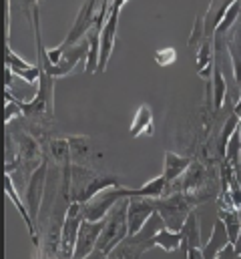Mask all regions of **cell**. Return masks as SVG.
<instances>
[{"label": "cell", "instance_id": "1", "mask_svg": "<svg viewBox=\"0 0 241 259\" xmlns=\"http://www.w3.org/2000/svg\"><path fill=\"white\" fill-rule=\"evenodd\" d=\"M217 193L215 187H201L197 191H185V193H169L165 197L153 199L157 213L163 217L165 225L173 231H181L185 219L195 211V207L203 201H209L213 195Z\"/></svg>", "mask_w": 241, "mask_h": 259}, {"label": "cell", "instance_id": "2", "mask_svg": "<svg viewBox=\"0 0 241 259\" xmlns=\"http://www.w3.org/2000/svg\"><path fill=\"white\" fill-rule=\"evenodd\" d=\"M111 187H120L119 179L115 175H101L93 171L91 167L85 165H70V191H68V201L76 203H87L93 197L111 189Z\"/></svg>", "mask_w": 241, "mask_h": 259}, {"label": "cell", "instance_id": "3", "mask_svg": "<svg viewBox=\"0 0 241 259\" xmlns=\"http://www.w3.org/2000/svg\"><path fill=\"white\" fill-rule=\"evenodd\" d=\"M129 199H120L119 203L109 211L105 217V227L101 233V239L97 243V251L101 255H109L120 241L129 237Z\"/></svg>", "mask_w": 241, "mask_h": 259}, {"label": "cell", "instance_id": "4", "mask_svg": "<svg viewBox=\"0 0 241 259\" xmlns=\"http://www.w3.org/2000/svg\"><path fill=\"white\" fill-rule=\"evenodd\" d=\"M95 6H97V0H87V2L81 6V10H78V14H76V18H74V24L70 26V30H68V34L64 36V40L60 42L59 47H55V49H47L51 66L59 63L60 57L64 55V51H68V49H72L74 45H78L81 40H85L83 36H87V34L91 32V28H93L95 22H97ZM51 66H49V68H51Z\"/></svg>", "mask_w": 241, "mask_h": 259}, {"label": "cell", "instance_id": "5", "mask_svg": "<svg viewBox=\"0 0 241 259\" xmlns=\"http://www.w3.org/2000/svg\"><path fill=\"white\" fill-rule=\"evenodd\" d=\"M18 103L26 117H49L51 119L55 113V76H51L47 70L41 68L36 97L30 103H22V101Z\"/></svg>", "mask_w": 241, "mask_h": 259}, {"label": "cell", "instance_id": "6", "mask_svg": "<svg viewBox=\"0 0 241 259\" xmlns=\"http://www.w3.org/2000/svg\"><path fill=\"white\" fill-rule=\"evenodd\" d=\"M83 223V203L70 201L66 211H64V219L60 225V251L64 259L74 257V249H76V237H78V229Z\"/></svg>", "mask_w": 241, "mask_h": 259}, {"label": "cell", "instance_id": "7", "mask_svg": "<svg viewBox=\"0 0 241 259\" xmlns=\"http://www.w3.org/2000/svg\"><path fill=\"white\" fill-rule=\"evenodd\" d=\"M120 199H127V187H111V189L101 191L91 201L83 203V219H87V221L105 219Z\"/></svg>", "mask_w": 241, "mask_h": 259}, {"label": "cell", "instance_id": "8", "mask_svg": "<svg viewBox=\"0 0 241 259\" xmlns=\"http://www.w3.org/2000/svg\"><path fill=\"white\" fill-rule=\"evenodd\" d=\"M47 175H49V161L45 159L32 173L26 185V193H24V201L28 205L30 217L38 227V215H41V203L45 197V185H47Z\"/></svg>", "mask_w": 241, "mask_h": 259}, {"label": "cell", "instance_id": "9", "mask_svg": "<svg viewBox=\"0 0 241 259\" xmlns=\"http://www.w3.org/2000/svg\"><path fill=\"white\" fill-rule=\"evenodd\" d=\"M103 227H105V219H101V221H87V219H83L81 229H78V237H76L74 257L72 259H87L97 249V243L101 239Z\"/></svg>", "mask_w": 241, "mask_h": 259}, {"label": "cell", "instance_id": "10", "mask_svg": "<svg viewBox=\"0 0 241 259\" xmlns=\"http://www.w3.org/2000/svg\"><path fill=\"white\" fill-rule=\"evenodd\" d=\"M155 201L149 197H131L129 199V235H137L145 223L153 217L155 213Z\"/></svg>", "mask_w": 241, "mask_h": 259}, {"label": "cell", "instance_id": "11", "mask_svg": "<svg viewBox=\"0 0 241 259\" xmlns=\"http://www.w3.org/2000/svg\"><path fill=\"white\" fill-rule=\"evenodd\" d=\"M87 57H89V40L85 38V40H81L78 45H74L72 49L64 51V55L60 57L59 63L53 65L51 68H47V72H49L51 76H55V78L66 76V74L72 72V68L78 65V63L87 61Z\"/></svg>", "mask_w": 241, "mask_h": 259}, {"label": "cell", "instance_id": "12", "mask_svg": "<svg viewBox=\"0 0 241 259\" xmlns=\"http://www.w3.org/2000/svg\"><path fill=\"white\" fill-rule=\"evenodd\" d=\"M119 8H111L103 30H101V59H99V72H103L107 68V63L113 55L115 49V40H117V24H119Z\"/></svg>", "mask_w": 241, "mask_h": 259}, {"label": "cell", "instance_id": "13", "mask_svg": "<svg viewBox=\"0 0 241 259\" xmlns=\"http://www.w3.org/2000/svg\"><path fill=\"white\" fill-rule=\"evenodd\" d=\"M4 191H6V195H8V199L14 203L16 211H18V213H20V217H22V221L26 223V229H28V235H30V239H32V243H34V247H38V245H41V237H38V231H36V223L32 221L28 207L22 203L20 195H18V191H16L14 179H12V175H8V173L4 175Z\"/></svg>", "mask_w": 241, "mask_h": 259}, {"label": "cell", "instance_id": "14", "mask_svg": "<svg viewBox=\"0 0 241 259\" xmlns=\"http://www.w3.org/2000/svg\"><path fill=\"white\" fill-rule=\"evenodd\" d=\"M231 245L229 241V233H227V227L221 219H217L213 223V229H211V235H209V241L201 247L203 251V259H217L227 247Z\"/></svg>", "mask_w": 241, "mask_h": 259}, {"label": "cell", "instance_id": "15", "mask_svg": "<svg viewBox=\"0 0 241 259\" xmlns=\"http://www.w3.org/2000/svg\"><path fill=\"white\" fill-rule=\"evenodd\" d=\"M6 66H10V70L16 76H20L22 80H26V84H36L38 78H41V66L24 61L22 57H18L10 49V45H6Z\"/></svg>", "mask_w": 241, "mask_h": 259}, {"label": "cell", "instance_id": "16", "mask_svg": "<svg viewBox=\"0 0 241 259\" xmlns=\"http://www.w3.org/2000/svg\"><path fill=\"white\" fill-rule=\"evenodd\" d=\"M235 0H211L209 10L203 16V32H205V38H215V32H217V28H219L225 12L229 10V6Z\"/></svg>", "mask_w": 241, "mask_h": 259}, {"label": "cell", "instance_id": "17", "mask_svg": "<svg viewBox=\"0 0 241 259\" xmlns=\"http://www.w3.org/2000/svg\"><path fill=\"white\" fill-rule=\"evenodd\" d=\"M66 139H68V145H70V161L74 165L89 167L91 165V159H93V143H91V137H87V135H70Z\"/></svg>", "mask_w": 241, "mask_h": 259}, {"label": "cell", "instance_id": "18", "mask_svg": "<svg viewBox=\"0 0 241 259\" xmlns=\"http://www.w3.org/2000/svg\"><path fill=\"white\" fill-rule=\"evenodd\" d=\"M131 137H153L155 135V119H153V111L151 107L145 103L137 109L133 121H131Z\"/></svg>", "mask_w": 241, "mask_h": 259}, {"label": "cell", "instance_id": "19", "mask_svg": "<svg viewBox=\"0 0 241 259\" xmlns=\"http://www.w3.org/2000/svg\"><path fill=\"white\" fill-rule=\"evenodd\" d=\"M145 251H149L147 243H143L137 235H129L125 241H120L119 245L103 259H141Z\"/></svg>", "mask_w": 241, "mask_h": 259}, {"label": "cell", "instance_id": "20", "mask_svg": "<svg viewBox=\"0 0 241 259\" xmlns=\"http://www.w3.org/2000/svg\"><path fill=\"white\" fill-rule=\"evenodd\" d=\"M189 167H191V159L189 157H181L173 151H167L165 153V163H163V175L167 179V187L171 183H175Z\"/></svg>", "mask_w": 241, "mask_h": 259}, {"label": "cell", "instance_id": "21", "mask_svg": "<svg viewBox=\"0 0 241 259\" xmlns=\"http://www.w3.org/2000/svg\"><path fill=\"white\" fill-rule=\"evenodd\" d=\"M18 161H24L26 163H34V165H41L47 157L45 153L41 151L38 143L30 137V135H18Z\"/></svg>", "mask_w": 241, "mask_h": 259}, {"label": "cell", "instance_id": "22", "mask_svg": "<svg viewBox=\"0 0 241 259\" xmlns=\"http://www.w3.org/2000/svg\"><path fill=\"white\" fill-rule=\"evenodd\" d=\"M181 245H183V235H181V231H173V229H169L167 225H165L153 239L147 241V247H149V249H151V247H161V249L167 251V253H175Z\"/></svg>", "mask_w": 241, "mask_h": 259}, {"label": "cell", "instance_id": "23", "mask_svg": "<svg viewBox=\"0 0 241 259\" xmlns=\"http://www.w3.org/2000/svg\"><path fill=\"white\" fill-rule=\"evenodd\" d=\"M181 235H183V247L193 249V247H201V225H199V215L195 211H191V215L185 219L183 227H181Z\"/></svg>", "mask_w": 241, "mask_h": 259}, {"label": "cell", "instance_id": "24", "mask_svg": "<svg viewBox=\"0 0 241 259\" xmlns=\"http://www.w3.org/2000/svg\"><path fill=\"white\" fill-rule=\"evenodd\" d=\"M227 95V84L223 78V70H221V61L215 53V68H213V111H219L223 107Z\"/></svg>", "mask_w": 241, "mask_h": 259}, {"label": "cell", "instance_id": "25", "mask_svg": "<svg viewBox=\"0 0 241 259\" xmlns=\"http://www.w3.org/2000/svg\"><path fill=\"white\" fill-rule=\"evenodd\" d=\"M227 53L231 57V65H233V76L241 87V26H237L231 36L227 38Z\"/></svg>", "mask_w": 241, "mask_h": 259}, {"label": "cell", "instance_id": "26", "mask_svg": "<svg viewBox=\"0 0 241 259\" xmlns=\"http://www.w3.org/2000/svg\"><path fill=\"white\" fill-rule=\"evenodd\" d=\"M49 153L53 157L55 163H59L60 167H68L72 165L70 161V145H68V139H53L49 143Z\"/></svg>", "mask_w": 241, "mask_h": 259}, {"label": "cell", "instance_id": "27", "mask_svg": "<svg viewBox=\"0 0 241 259\" xmlns=\"http://www.w3.org/2000/svg\"><path fill=\"white\" fill-rule=\"evenodd\" d=\"M241 127V117L237 113H233L227 121H225V125H223V129H221V139H219V155H221V159H223V155H225V151H227V145H229V141H231V137L235 135V131Z\"/></svg>", "mask_w": 241, "mask_h": 259}, {"label": "cell", "instance_id": "28", "mask_svg": "<svg viewBox=\"0 0 241 259\" xmlns=\"http://www.w3.org/2000/svg\"><path fill=\"white\" fill-rule=\"evenodd\" d=\"M239 14H241V0H235V2L229 6V10L225 12V16H223V20H221V24H219V28H217V32H215V38H223V36L235 26Z\"/></svg>", "mask_w": 241, "mask_h": 259}, {"label": "cell", "instance_id": "29", "mask_svg": "<svg viewBox=\"0 0 241 259\" xmlns=\"http://www.w3.org/2000/svg\"><path fill=\"white\" fill-rule=\"evenodd\" d=\"M177 61V51L175 49H161L155 53V63L159 66H171Z\"/></svg>", "mask_w": 241, "mask_h": 259}, {"label": "cell", "instance_id": "30", "mask_svg": "<svg viewBox=\"0 0 241 259\" xmlns=\"http://www.w3.org/2000/svg\"><path fill=\"white\" fill-rule=\"evenodd\" d=\"M4 32L10 34V0L4 2Z\"/></svg>", "mask_w": 241, "mask_h": 259}, {"label": "cell", "instance_id": "31", "mask_svg": "<svg viewBox=\"0 0 241 259\" xmlns=\"http://www.w3.org/2000/svg\"><path fill=\"white\" fill-rule=\"evenodd\" d=\"M217 259H239V255L235 253V247H233V245H229V247H227V249H225V251H223Z\"/></svg>", "mask_w": 241, "mask_h": 259}, {"label": "cell", "instance_id": "32", "mask_svg": "<svg viewBox=\"0 0 241 259\" xmlns=\"http://www.w3.org/2000/svg\"><path fill=\"white\" fill-rule=\"evenodd\" d=\"M187 259H203V251L201 247H193V249H187Z\"/></svg>", "mask_w": 241, "mask_h": 259}, {"label": "cell", "instance_id": "33", "mask_svg": "<svg viewBox=\"0 0 241 259\" xmlns=\"http://www.w3.org/2000/svg\"><path fill=\"white\" fill-rule=\"evenodd\" d=\"M22 6H26V10H32V8H36V6H41L45 0H18Z\"/></svg>", "mask_w": 241, "mask_h": 259}, {"label": "cell", "instance_id": "34", "mask_svg": "<svg viewBox=\"0 0 241 259\" xmlns=\"http://www.w3.org/2000/svg\"><path fill=\"white\" fill-rule=\"evenodd\" d=\"M12 70H10V66H6V89H10V84H12Z\"/></svg>", "mask_w": 241, "mask_h": 259}, {"label": "cell", "instance_id": "35", "mask_svg": "<svg viewBox=\"0 0 241 259\" xmlns=\"http://www.w3.org/2000/svg\"><path fill=\"white\" fill-rule=\"evenodd\" d=\"M127 2H129V0H111V8H119V10H120V8H123Z\"/></svg>", "mask_w": 241, "mask_h": 259}, {"label": "cell", "instance_id": "36", "mask_svg": "<svg viewBox=\"0 0 241 259\" xmlns=\"http://www.w3.org/2000/svg\"><path fill=\"white\" fill-rule=\"evenodd\" d=\"M237 219H239V223H241V207H237Z\"/></svg>", "mask_w": 241, "mask_h": 259}, {"label": "cell", "instance_id": "37", "mask_svg": "<svg viewBox=\"0 0 241 259\" xmlns=\"http://www.w3.org/2000/svg\"><path fill=\"white\" fill-rule=\"evenodd\" d=\"M101 4H111V0H101Z\"/></svg>", "mask_w": 241, "mask_h": 259}]
</instances>
